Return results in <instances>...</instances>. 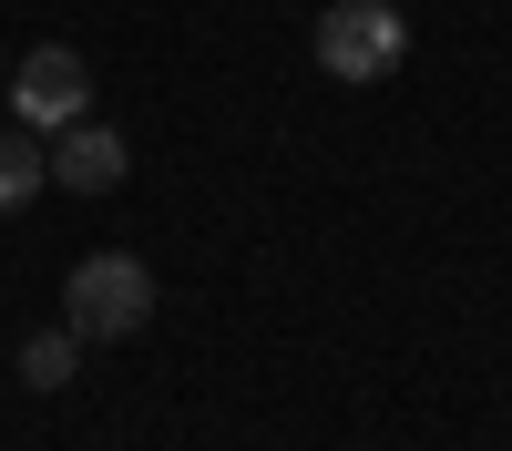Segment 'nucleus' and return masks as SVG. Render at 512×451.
I'll list each match as a JSON object with an SVG mask.
<instances>
[{
    "label": "nucleus",
    "instance_id": "obj_5",
    "mask_svg": "<svg viewBox=\"0 0 512 451\" xmlns=\"http://www.w3.org/2000/svg\"><path fill=\"white\" fill-rule=\"evenodd\" d=\"M52 185V164H41V134H21V123H0V216H21V205Z\"/></svg>",
    "mask_w": 512,
    "mask_h": 451
},
{
    "label": "nucleus",
    "instance_id": "obj_1",
    "mask_svg": "<svg viewBox=\"0 0 512 451\" xmlns=\"http://www.w3.org/2000/svg\"><path fill=\"white\" fill-rule=\"evenodd\" d=\"M144 318H154V267L123 257V246H103V257H82V267L62 277V328H72L82 349L144 339Z\"/></svg>",
    "mask_w": 512,
    "mask_h": 451
},
{
    "label": "nucleus",
    "instance_id": "obj_3",
    "mask_svg": "<svg viewBox=\"0 0 512 451\" xmlns=\"http://www.w3.org/2000/svg\"><path fill=\"white\" fill-rule=\"evenodd\" d=\"M0 93H11V123H21V134H62V123L93 113V62H82L72 41H41V52L11 62Z\"/></svg>",
    "mask_w": 512,
    "mask_h": 451
},
{
    "label": "nucleus",
    "instance_id": "obj_4",
    "mask_svg": "<svg viewBox=\"0 0 512 451\" xmlns=\"http://www.w3.org/2000/svg\"><path fill=\"white\" fill-rule=\"evenodd\" d=\"M41 164H52V185H62V195H113L134 154H123V134H113V123H93V113H82V123H62V134H41Z\"/></svg>",
    "mask_w": 512,
    "mask_h": 451
},
{
    "label": "nucleus",
    "instance_id": "obj_2",
    "mask_svg": "<svg viewBox=\"0 0 512 451\" xmlns=\"http://www.w3.org/2000/svg\"><path fill=\"white\" fill-rule=\"evenodd\" d=\"M308 52L328 82H390L410 62V21L390 11V0H328V11L308 21Z\"/></svg>",
    "mask_w": 512,
    "mask_h": 451
},
{
    "label": "nucleus",
    "instance_id": "obj_6",
    "mask_svg": "<svg viewBox=\"0 0 512 451\" xmlns=\"http://www.w3.org/2000/svg\"><path fill=\"white\" fill-rule=\"evenodd\" d=\"M72 369H82V339H72V328H31V339H21V380H31V390H62Z\"/></svg>",
    "mask_w": 512,
    "mask_h": 451
}]
</instances>
